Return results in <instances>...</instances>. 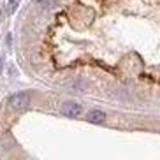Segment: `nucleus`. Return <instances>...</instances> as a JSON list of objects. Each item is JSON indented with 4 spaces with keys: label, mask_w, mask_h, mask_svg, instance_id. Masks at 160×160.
I'll return each instance as SVG.
<instances>
[{
    "label": "nucleus",
    "mask_w": 160,
    "mask_h": 160,
    "mask_svg": "<svg viewBox=\"0 0 160 160\" xmlns=\"http://www.w3.org/2000/svg\"><path fill=\"white\" fill-rule=\"evenodd\" d=\"M30 99H28V93H25V92H18V93L14 95H11V99H9V104H11V108L12 109H25L27 106H28Z\"/></svg>",
    "instance_id": "obj_1"
},
{
    "label": "nucleus",
    "mask_w": 160,
    "mask_h": 160,
    "mask_svg": "<svg viewBox=\"0 0 160 160\" xmlns=\"http://www.w3.org/2000/svg\"><path fill=\"white\" fill-rule=\"evenodd\" d=\"M62 114L67 118H76L81 114V106L78 102H65L62 106Z\"/></svg>",
    "instance_id": "obj_2"
},
{
    "label": "nucleus",
    "mask_w": 160,
    "mask_h": 160,
    "mask_svg": "<svg viewBox=\"0 0 160 160\" xmlns=\"http://www.w3.org/2000/svg\"><path fill=\"white\" fill-rule=\"evenodd\" d=\"M86 120L90 123H104L106 122V114L102 111H99V109H92L88 113V116H86Z\"/></svg>",
    "instance_id": "obj_3"
},
{
    "label": "nucleus",
    "mask_w": 160,
    "mask_h": 160,
    "mask_svg": "<svg viewBox=\"0 0 160 160\" xmlns=\"http://www.w3.org/2000/svg\"><path fill=\"white\" fill-rule=\"evenodd\" d=\"M39 5H42V7H51V5H55V2L57 0H35Z\"/></svg>",
    "instance_id": "obj_4"
},
{
    "label": "nucleus",
    "mask_w": 160,
    "mask_h": 160,
    "mask_svg": "<svg viewBox=\"0 0 160 160\" xmlns=\"http://www.w3.org/2000/svg\"><path fill=\"white\" fill-rule=\"evenodd\" d=\"M2 69H4V62H2V58H0V72H2Z\"/></svg>",
    "instance_id": "obj_5"
},
{
    "label": "nucleus",
    "mask_w": 160,
    "mask_h": 160,
    "mask_svg": "<svg viewBox=\"0 0 160 160\" xmlns=\"http://www.w3.org/2000/svg\"><path fill=\"white\" fill-rule=\"evenodd\" d=\"M16 2H18V0H11V4H16Z\"/></svg>",
    "instance_id": "obj_6"
}]
</instances>
